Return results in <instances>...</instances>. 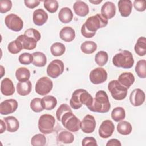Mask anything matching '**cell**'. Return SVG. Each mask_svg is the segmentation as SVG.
<instances>
[{
    "mask_svg": "<svg viewBox=\"0 0 146 146\" xmlns=\"http://www.w3.org/2000/svg\"><path fill=\"white\" fill-rule=\"evenodd\" d=\"M15 77L19 82L27 81L30 77V72L26 67H20L16 70Z\"/></svg>",
    "mask_w": 146,
    "mask_h": 146,
    "instance_id": "f546056e",
    "label": "cell"
},
{
    "mask_svg": "<svg viewBox=\"0 0 146 146\" xmlns=\"http://www.w3.org/2000/svg\"><path fill=\"white\" fill-rule=\"evenodd\" d=\"M7 49L10 53L17 54L23 49V47L21 43L18 40L15 39L9 43L7 46Z\"/></svg>",
    "mask_w": 146,
    "mask_h": 146,
    "instance_id": "f35d334b",
    "label": "cell"
},
{
    "mask_svg": "<svg viewBox=\"0 0 146 146\" xmlns=\"http://www.w3.org/2000/svg\"><path fill=\"white\" fill-rule=\"evenodd\" d=\"M134 50L140 56H144L146 54V38L145 37L141 36L138 38L135 45Z\"/></svg>",
    "mask_w": 146,
    "mask_h": 146,
    "instance_id": "83f0119b",
    "label": "cell"
},
{
    "mask_svg": "<svg viewBox=\"0 0 146 146\" xmlns=\"http://www.w3.org/2000/svg\"><path fill=\"white\" fill-rule=\"evenodd\" d=\"M30 106L32 111L35 112H40L44 110L42 103V99L39 98H35L32 99Z\"/></svg>",
    "mask_w": 146,
    "mask_h": 146,
    "instance_id": "ab89813d",
    "label": "cell"
},
{
    "mask_svg": "<svg viewBox=\"0 0 146 146\" xmlns=\"http://www.w3.org/2000/svg\"><path fill=\"white\" fill-rule=\"evenodd\" d=\"M89 2L91 3L95 4V5H98L99 3H101L102 2V0H99V1H89Z\"/></svg>",
    "mask_w": 146,
    "mask_h": 146,
    "instance_id": "f5cc1de1",
    "label": "cell"
},
{
    "mask_svg": "<svg viewBox=\"0 0 146 146\" xmlns=\"http://www.w3.org/2000/svg\"><path fill=\"white\" fill-rule=\"evenodd\" d=\"M44 8L50 13H55L58 9L59 4L56 0H46L44 1Z\"/></svg>",
    "mask_w": 146,
    "mask_h": 146,
    "instance_id": "60d3db41",
    "label": "cell"
},
{
    "mask_svg": "<svg viewBox=\"0 0 146 146\" xmlns=\"http://www.w3.org/2000/svg\"><path fill=\"white\" fill-rule=\"evenodd\" d=\"M75 13L80 17H85L89 13L88 6L83 1H76L73 5Z\"/></svg>",
    "mask_w": 146,
    "mask_h": 146,
    "instance_id": "7402d4cb",
    "label": "cell"
},
{
    "mask_svg": "<svg viewBox=\"0 0 146 146\" xmlns=\"http://www.w3.org/2000/svg\"><path fill=\"white\" fill-rule=\"evenodd\" d=\"M118 82L127 89L132 85L135 82V76L131 72H124L118 78Z\"/></svg>",
    "mask_w": 146,
    "mask_h": 146,
    "instance_id": "603a6c76",
    "label": "cell"
},
{
    "mask_svg": "<svg viewBox=\"0 0 146 146\" xmlns=\"http://www.w3.org/2000/svg\"><path fill=\"white\" fill-rule=\"evenodd\" d=\"M42 103L44 110H52L57 104V99L52 95H46L42 99Z\"/></svg>",
    "mask_w": 146,
    "mask_h": 146,
    "instance_id": "f1b7e54d",
    "label": "cell"
},
{
    "mask_svg": "<svg viewBox=\"0 0 146 146\" xmlns=\"http://www.w3.org/2000/svg\"><path fill=\"white\" fill-rule=\"evenodd\" d=\"M97 48V44L93 41H85L80 46L81 51L86 54L94 53Z\"/></svg>",
    "mask_w": 146,
    "mask_h": 146,
    "instance_id": "1f68e13d",
    "label": "cell"
},
{
    "mask_svg": "<svg viewBox=\"0 0 146 146\" xmlns=\"http://www.w3.org/2000/svg\"><path fill=\"white\" fill-rule=\"evenodd\" d=\"M12 2L10 0H3L0 2V13H5L11 10Z\"/></svg>",
    "mask_w": 146,
    "mask_h": 146,
    "instance_id": "f6af8a7d",
    "label": "cell"
},
{
    "mask_svg": "<svg viewBox=\"0 0 146 146\" xmlns=\"http://www.w3.org/2000/svg\"><path fill=\"white\" fill-rule=\"evenodd\" d=\"M66 51L65 46L60 42H55L53 43L50 47L51 54L54 56H59L62 55Z\"/></svg>",
    "mask_w": 146,
    "mask_h": 146,
    "instance_id": "d6a6232c",
    "label": "cell"
},
{
    "mask_svg": "<svg viewBox=\"0 0 146 146\" xmlns=\"http://www.w3.org/2000/svg\"><path fill=\"white\" fill-rule=\"evenodd\" d=\"M132 130V125L128 121H121L117 125V131L121 135H128L131 133Z\"/></svg>",
    "mask_w": 146,
    "mask_h": 146,
    "instance_id": "4dcf8cb0",
    "label": "cell"
},
{
    "mask_svg": "<svg viewBox=\"0 0 146 146\" xmlns=\"http://www.w3.org/2000/svg\"><path fill=\"white\" fill-rule=\"evenodd\" d=\"M121 144L120 141L116 139H112L108 141L106 146H121Z\"/></svg>",
    "mask_w": 146,
    "mask_h": 146,
    "instance_id": "f907efd6",
    "label": "cell"
},
{
    "mask_svg": "<svg viewBox=\"0 0 146 146\" xmlns=\"http://www.w3.org/2000/svg\"><path fill=\"white\" fill-rule=\"evenodd\" d=\"M107 24L108 19L100 14H96L95 15L89 17L83 25L88 31L96 33L99 29L106 26Z\"/></svg>",
    "mask_w": 146,
    "mask_h": 146,
    "instance_id": "5b68a950",
    "label": "cell"
},
{
    "mask_svg": "<svg viewBox=\"0 0 146 146\" xmlns=\"http://www.w3.org/2000/svg\"><path fill=\"white\" fill-rule=\"evenodd\" d=\"M118 8L120 15L123 17H127L131 13L132 3L130 0H120L118 2Z\"/></svg>",
    "mask_w": 146,
    "mask_h": 146,
    "instance_id": "ffe728a7",
    "label": "cell"
},
{
    "mask_svg": "<svg viewBox=\"0 0 146 146\" xmlns=\"http://www.w3.org/2000/svg\"><path fill=\"white\" fill-rule=\"evenodd\" d=\"M48 18L47 13L42 9L35 10L33 14V21L35 25L37 26L43 25Z\"/></svg>",
    "mask_w": 146,
    "mask_h": 146,
    "instance_id": "ac0fdd59",
    "label": "cell"
},
{
    "mask_svg": "<svg viewBox=\"0 0 146 146\" xmlns=\"http://www.w3.org/2000/svg\"><path fill=\"white\" fill-rule=\"evenodd\" d=\"M6 26L10 30L18 32L21 31L23 26V22L22 19L15 14H9L5 18Z\"/></svg>",
    "mask_w": 146,
    "mask_h": 146,
    "instance_id": "9c48e42d",
    "label": "cell"
},
{
    "mask_svg": "<svg viewBox=\"0 0 146 146\" xmlns=\"http://www.w3.org/2000/svg\"><path fill=\"white\" fill-rule=\"evenodd\" d=\"M6 124V129L9 132H16L19 127V123L17 119L14 116H10L4 118Z\"/></svg>",
    "mask_w": 146,
    "mask_h": 146,
    "instance_id": "484cf974",
    "label": "cell"
},
{
    "mask_svg": "<svg viewBox=\"0 0 146 146\" xmlns=\"http://www.w3.org/2000/svg\"><path fill=\"white\" fill-rule=\"evenodd\" d=\"M17 93L21 96H26L29 95L32 89V84L30 80L26 82H19L17 84Z\"/></svg>",
    "mask_w": 146,
    "mask_h": 146,
    "instance_id": "cb8c5ba5",
    "label": "cell"
},
{
    "mask_svg": "<svg viewBox=\"0 0 146 146\" xmlns=\"http://www.w3.org/2000/svg\"><path fill=\"white\" fill-rule=\"evenodd\" d=\"M135 71L139 78L143 79L146 78V60L145 59L140 60L137 62Z\"/></svg>",
    "mask_w": 146,
    "mask_h": 146,
    "instance_id": "d590c367",
    "label": "cell"
},
{
    "mask_svg": "<svg viewBox=\"0 0 146 146\" xmlns=\"http://www.w3.org/2000/svg\"><path fill=\"white\" fill-rule=\"evenodd\" d=\"M1 91L5 96H10L15 92V87L10 79L5 78L1 81Z\"/></svg>",
    "mask_w": 146,
    "mask_h": 146,
    "instance_id": "d6986e66",
    "label": "cell"
},
{
    "mask_svg": "<svg viewBox=\"0 0 146 146\" xmlns=\"http://www.w3.org/2000/svg\"><path fill=\"white\" fill-rule=\"evenodd\" d=\"M93 102V98L91 94L84 89H77L74 91L70 100V105L74 110L80 108L83 104L87 108L91 106Z\"/></svg>",
    "mask_w": 146,
    "mask_h": 146,
    "instance_id": "6da1fadb",
    "label": "cell"
},
{
    "mask_svg": "<svg viewBox=\"0 0 146 146\" xmlns=\"http://www.w3.org/2000/svg\"><path fill=\"white\" fill-rule=\"evenodd\" d=\"M18 102L13 99H6L0 104V113L7 115L14 112L18 108Z\"/></svg>",
    "mask_w": 146,
    "mask_h": 146,
    "instance_id": "7c38bea8",
    "label": "cell"
},
{
    "mask_svg": "<svg viewBox=\"0 0 146 146\" xmlns=\"http://www.w3.org/2000/svg\"><path fill=\"white\" fill-rule=\"evenodd\" d=\"M40 1L37 0H25L24 3L25 6L29 9H34L40 4Z\"/></svg>",
    "mask_w": 146,
    "mask_h": 146,
    "instance_id": "c3c4849f",
    "label": "cell"
},
{
    "mask_svg": "<svg viewBox=\"0 0 146 146\" xmlns=\"http://www.w3.org/2000/svg\"><path fill=\"white\" fill-rule=\"evenodd\" d=\"M64 66L63 62L59 59L52 60L47 67V74L52 78H56L64 71Z\"/></svg>",
    "mask_w": 146,
    "mask_h": 146,
    "instance_id": "30bf717a",
    "label": "cell"
},
{
    "mask_svg": "<svg viewBox=\"0 0 146 146\" xmlns=\"http://www.w3.org/2000/svg\"><path fill=\"white\" fill-rule=\"evenodd\" d=\"M133 6L135 9L140 12L145 10L146 2L144 0H135L133 2Z\"/></svg>",
    "mask_w": 146,
    "mask_h": 146,
    "instance_id": "bcb514c9",
    "label": "cell"
},
{
    "mask_svg": "<svg viewBox=\"0 0 146 146\" xmlns=\"http://www.w3.org/2000/svg\"><path fill=\"white\" fill-rule=\"evenodd\" d=\"M33 60L32 64L36 67H44L47 63V58L46 55L40 51L34 52L32 54Z\"/></svg>",
    "mask_w": 146,
    "mask_h": 146,
    "instance_id": "d4e9b609",
    "label": "cell"
},
{
    "mask_svg": "<svg viewBox=\"0 0 146 146\" xmlns=\"http://www.w3.org/2000/svg\"><path fill=\"white\" fill-rule=\"evenodd\" d=\"M46 143L45 136L41 133L34 135L31 139V144L33 146H43Z\"/></svg>",
    "mask_w": 146,
    "mask_h": 146,
    "instance_id": "74e56055",
    "label": "cell"
},
{
    "mask_svg": "<svg viewBox=\"0 0 146 146\" xmlns=\"http://www.w3.org/2000/svg\"><path fill=\"white\" fill-rule=\"evenodd\" d=\"M115 130L113 122L110 120L103 121L99 128V135L103 139H107L111 136Z\"/></svg>",
    "mask_w": 146,
    "mask_h": 146,
    "instance_id": "4fadbf2b",
    "label": "cell"
},
{
    "mask_svg": "<svg viewBox=\"0 0 146 146\" xmlns=\"http://www.w3.org/2000/svg\"><path fill=\"white\" fill-rule=\"evenodd\" d=\"M22 44L23 49L31 50L34 49L36 46L37 41L29 36L25 35V34H21L19 35L17 39Z\"/></svg>",
    "mask_w": 146,
    "mask_h": 146,
    "instance_id": "e0dca14e",
    "label": "cell"
},
{
    "mask_svg": "<svg viewBox=\"0 0 146 146\" xmlns=\"http://www.w3.org/2000/svg\"><path fill=\"white\" fill-rule=\"evenodd\" d=\"M72 111L71 108H70V107L65 103L62 104L59 108H58L56 112V119L58 121H60L61 120V117L63 115V114H64L67 111Z\"/></svg>",
    "mask_w": 146,
    "mask_h": 146,
    "instance_id": "ee69618b",
    "label": "cell"
},
{
    "mask_svg": "<svg viewBox=\"0 0 146 146\" xmlns=\"http://www.w3.org/2000/svg\"><path fill=\"white\" fill-rule=\"evenodd\" d=\"M58 18L61 22L68 23L72 20L73 13L70 8L67 7H63L59 11Z\"/></svg>",
    "mask_w": 146,
    "mask_h": 146,
    "instance_id": "4316f807",
    "label": "cell"
},
{
    "mask_svg": "<svg viewBox=\"0 0 146 146\" xmlns=\"http://www.w3.org/2000/svg\"><path fill=\"white\" fill-rule=\"evenodd\" d=\"M81 33L82 34V35L84 37V38H92L95 35L96 33H92L90 31H88L85 27L84 25H83L82 27H81Z\"/></svg>",
    "mask_w": 146,
    "mask_h": 146,
    "instance_id": "681fc988",
    "label": "cell"
},
{
    "mask_svg": "<svg viewBox=\"0 0 146 146\" xmlns=\"http://www.w3.org/2000/svg\"><path fill=\"white\" fill-rule=\"evenodd\" d=\"M6 129V125L4 123V121H3V120H1V129H0V133H3L5 130Z\"/></svg>",
    "mask_w": 146,
    "mask_h": 146,
    "instance_id": "816d5d0a",
    "label": "cell"
},
{
    "mask_svg": "<svg viewBox=\"0 0 146 146\" xmlns=\"http://www.w3.org/2000/svg\"><path fill=\"white\" fill-rule=\"evenodd\" d=\"M96 121L94 117L91 115H86L80 122V128L85 133H90L94 131Z\"/></svg>",
    "mask_w": 146,
    "mask_h": 146,
    "instance_id": "5bb4252c",
    "label": "cell"
},
{
    "mask_svg": "<svg viewBox=\"0 0 146 146\" xmlns=\"http://www.w3.org/2000/svg\"><path fill=\"white\" fill-rule=\"evenodd\" d=\"M91 82L94 84L104 83L107 79V71L102 67H97L92 70L89 75Z\"/></svg>",
    "mask_w": 146,
    "mask_h": 146,
    "instance_id": "8fae6325",
    "label": "cell"
},
{
    "mask_svg": "<svg viewBox=\"0 0 146 146\" xmlns=\"http://www.w3.org/2000/svg\"><path fill=\"white\" fill-rule=\"evenodd\" d=\"M108 54L104 51L98 52L95 56V61L96 63L100 67L104 66L108 62Z\"/></svg>",
    "mask_w": 146,
    "mask_h": 146,
    "instance_id": "8d00e7d4",
    "label": "cell"
},
{
    "mask_svg": "<svg viewBox=\"0 0 146 146\" xmlns=\"http://www.w3.org/2000/svg\"><path fill=\"white\" fill-rule=\"evenodd\" d=\"M60 121L62 125L72 132L78 131L80 128V120L72 113V111L66 112L61 117Z\"/></svg>",
    "mask_w": 146,
    "mask_h": 146,
    "instance_id": "277c9868",
    "label": "cell"
},
{
    "mask_svg": "<svg viewBox=\"0 0 146 146\" xmlns=\"http://www.w3.org/2000/svg\"><path fill=\"white\" fill-rule=\"evenodd\" d=\"M145 95L143 90L140 88L133 90L129 95V101L133 106H140L145 101Z\"/></svg>",
    "mask_w": 146,
    "mask_h": 146,
    "instance_id": "9a60e30c",
    "label": "cell"
},
{
    "mask_svg": "<svg viewBox=\"0 0 146 146\" xmlns=\"http://www.w3.org/2000/svg\"><path fill=\"white\" fill-rule=\"evenodd\" d=\"M116 14L115 5L110 1L106 2L101 7V15L107 19L112 18Z\"/></svg>",
    "mask_w": 146,
    "mask_h": 146,
    "instance_id": "2e32d148",
    "label": "cell"
},
{
    "mask_svg": "<svg viewBox=\"0 0 146 146\" xmlns=\"http://www.w3.org/2000/svg\"><path fill=\"white\" fill-rule=\"evenodd\" d=\"M108 90L111 92L112 98L117 100L125 99L127 95V88L117 80H111L108 84Z\"/></svg>",
    "mask_w": 146,
    "mask_h": 146,
    "instance_id": "8992f818",
    "label": "cell"
},
{
    "mask_svg": "<svg viewBox=\"0 0 146 146\" xmlns=\"http://www.w3.org/2000/svg\"><path fill=\"white\" fill-rule=\"evenodd\" d=\"M55 123L54 117L50 114L41 115L38 120V128L43 134H50L52 132Z\"/></svg>",
    "mask_w": 146,
    "mask_h": 146,
    "instance_id": "52a82bcc",
    "label": "cell"
},
{
    "mask_svg": "<svg viewBox=\"0 0 146 146\" xmlns=\"http://www.w3.org/2000/svg\"><path fill=\"white\" fill-rule=\"evenodd\" d=\"M112 63L117 67L129 69L132 67L134 59L130 51L123 50L114 55L112 58Z\"/></svg>",
    "mask_w": 146,
    "mask_h": 146,
    "instance_id": "3957f363",
    "label": "cell"
},
{
    "mask_svg": "<svg viewBox=\"0 0 146 146\" xmlns=\"http://www.w3.org/2000/svg\"><path fill=\"white\" fill-rule=\"evenodd\" d=\"M83 146L87 145H98L96 139L93 137H84L82 142Z\"/></svg>",
    "mask_w": 146,
    "mask_h": 146,
    "instance_id": "7dc6e473",
    "label": "cell"
},
{
    "mask_svg": "<svg viewBox=\"0 0 146 146\" xmlns=\"http://www.w3.org/2000/svg\"><path fill=\"white\" fill-rule=\"evenodd\" d=\"M88 108L94 112L102 113L108 112L111 108V104L107 93L103 90L98 91L96 93L95 98L93 99L92 104Z\"/></svg>",
    "mask_w": 146,
    "mask_h": 146,
    "instance_id": "7a4b0ae2",
    "label": "cell"
},
{
    "mask_svg": "<svg viewBox=\"0 0 146 146\" xmlns=\"http://www.w3.org/2000/svg\"><path fill=\"white\" fill-rule=\"evenodd\" d=\"M1 77L2 78V77L3 76V75L5 74V71H2V70H4V68H3V67L2 66H1Z\"/></svg>",
    "mask_w": 146,
    "mask_h": 146,
    "instance_id": "db71d44e",
    "label": "cell"
},
{
    "mask_svg": "<svg viewBox=\"0 0 146 146\" xmlns=\"http://www.w3.org/2000/svg\"><path fill=\"white\" fill-rule=\"evenodd\" d=\"M111 117L116 122L123 120L125 117V111L124 109L121 107L115 108L111 112Z\"/></svg>",
    "mask_w": 146,
    "mask_h": 146,
    "instance_id": "e575fe53",
    "label": "cell"
},
{
    "mask_svg": "<svg viewBox=\"0 0 146 146\" xmlns=\"http://www.w3.org/2000/svg\"><path fill=\"white\" fill-rule=\"evenodd\" d=\"M24 34L27 36L31 37L34 39H35L37 42L39 41L41 38L40 34L39 31L33 28H30L26 30L25 31Z\"/></svg>",
    "mask_w": 146,
    "mask_h": 146,
    "instance_id": "7bdbcfd3",
    "label": "cell"
},
{
    "mask_svg": "<svg viewBox=\"0 0 146 146\" xmlns=\"http://www.w3.org/2000/svg\"><path fill=\"white\" fill-rule=\"evenodd\" d=\"M59 36L60 39L64 42H72L75 38V30L70 26H65L63 27L59 32Z\"/></svg>",
    "mask_w": 146,
    "mask_h": 146,
    "instance_id": "44dd1931",
    "label": "cell"
},
{
    "mask_svg": "<svg viewBox=\"0 0 146 146\" xmlns=\"http://www.w3.org/2000/svg\"><path fill=\"white\" fill-rule=\"evenodd\" d=\"M52 87V81L48 77L43 76L39 78L36 82L35 90L38 94L45 96L51 91Z\"/></svg>",
    "mask_w": 146,
    "mask_h": 146,
    "instance_id": "ba28073f",
    "label": "cell"
},
{
    "mask_svg": "<svg viewBox=\"0 0 146 146\" xmlns=\"http://www.w3.org/2000/svg\"><path fill=\"white\" fill-rule=\"evenodd\" d=\"M18 60L21 64L28 65V64H30L31 63H32L33 60V55L30 53L24 52L21 54L19 56Z\"/></svg>",
    "mask_w": 146,
    "mask_h": 146,
    "instance_id": "b9f144b4",
    "label": "cell"
},
{
    "mask_svg": "<svg viewBox=\"0 0 146 146\" xmlns=\"http://www.w3.org/2000/svg\"><path fill=\"white\" fill-rule=\"evenodd\" d=\"M58 140L64 144H71L74 140V136L69 131H63L58 134Z\"/></svg>",
    "mask_w": 146,
    "mask_h": 146,
    "instance_id": "836d02e7",
    "label": "cell"
}]
</instances>
